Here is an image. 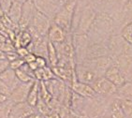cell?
I'll list each match as a JSON object with an SVG mask.
<instances>
[{
  "label": "cell",
  "instance_id": "cell-23",
  "mask_svg": "<svg viewBox=\"0 0 132 118\" xmlns=\"http://www.w3.org/2000/svg\"><path fill=\"white\" fill-rule=\"evenodd\" d=\"M24 63H26V62H24L23 58H22V57H18V58L14 59V60L10 62V69H14V70H16V69H20Z\"/></svg>",
  "mask_w": 132,
  "mask_h": 118
},
{
  "label": "cell",
  "instance_id": "cell-33",
  "mask_svg": "<svg viewBox=\"0 0 132 118\" xmlns=\"http://www.w3.org/2000/svg\"><path fill=\"white\" fill-rule=\"evenodd\" d=\"M3 58H6L5 54H4V53H2V52H0V59H3Z\"/></svg>",
  "mask_w": 132,
  "mask_h": 118
},
{
  "label": "cell",
  "instance_id": "cell-34",
  "mask_svg": "<svg viewBox=\"0 0 132 118\" xmlns=\"http://www.w3.org/2000/svg\"><path fill=\"white\" fill-rule=\"evenodd\" d=\"M3 13H4V11H3V10H2V8H1V6H0V16L2 15Z\"/></svg>",
  "mask_w": 132,
  "mask_h": 118
},
{
  "label": "cell",
  "instance_id": "cell-31",
  "mask_svg": "<svg viewBox=\"0 0 132 118\" xmlns=\"http://www.w3.org/2000/svg\"><path fill=\"white\" fill-rule=\"evenodd\" d=\"M27 118H45V117H44L41 113H38V112H37V113H33V114H31L30 116H28Z\"/></svg>",
  "mask_w": 132,
  "mask_h": 118
},
{
  "label": "cell",
  "instance_id": "cell-28",
  "mask_svg": "<svg viewBox=\"0 0 132 118\" xmlns=\"http://www.w3.org/2000/svg\"><path fill=\"white\" fill-rule=\"evenodd\" d=\"M10 67V62L6 58L0 59V74Z\"/></svg>",
  "mask_w": 132,
  "mask_h": 118
},
{
  "label": "cell",
  "instance_id": "cell-27",
  "mask_svg": "<svg viewBox=\"0 0 132 118\" xmlns=\"http://www.w3.org/2000/svg\"><path fill=\"white\" fill-rule=\"evenodd\" d=\"M16 53L18 54L19 56L23 58V57L26 56L27 54H29L30 52L28 51V49L26 47H19V48H16Z\"/></svg>",
  "mask_w": 132,
  "mask_h": 118
},
{
  "label": "cell",
  "instance_id": "cell-21",
  "mask_svg": "<svg viewBox=\"0 0 132 118\" xmlns=\"http://www.w3.org/2000/svg\"><path fill=\"white\" fill-rule=\"evenodd\" d=\"M121 38L128 45L132 46V21L124 26L121 31Z\"/></svg>",
  "mask_w": 132,
  "mask_h": 118
},
{
  "label": "cell",
  "instance_id": "cell-11",
  "mask_svg": "<svg viewBox=\"0 0 132 118\" xmlns=\"http://www.w3.org/2000/svg\"><path fill=\"white\" fill-rule=\"evenodd\" d=\"M35 10L36 9L34 6L33 0H26V2L23 3V11H22L21 20L19 22V27L21 30L27 29L31 21H32V18H33Z\"/></svg>",
  "mask_w": 132,
  "mask_h": 118
},
{
  "label": "cell",
  "instance_id": "cell-20",
  "mask_svg": "<svg viewBox=\"0 0 132 118\" xmlns=\"http://www.w3.org/2000/svg\"><path fill=\"white\" fill-rule=\"evenodd\" d=\"M119 98L120 106L127 118H132V100L128 98Z\"/></svg>",
  "mask_w": 132,
  "mask_h": 118
},
{
  "label": "cell",
  "instance_id": "cell-3",
  "mask_svg": "<svg viewBox=\"0 0 132 118\" xmlns=\"http://www.w3.org/2000/svg\"><path fill=\"white\" fill-rule=\"evenodd\" d=\"M51 23V19L36 10L35 12H34L32 21H31L27 29L35 31L42 37H47Z\"/></svg>",
  "mask_w": 132,
  "mask_h": 118
},
{
  "label": "cell",
  "instance_id": "cell-26",
  "mask_svg": "<svg viewBox=\"0 0 132 118\" xmlns=\"http://www.w3.org/2000/svg\"><path fill=\"white\" fill-rule=\"evenodd\" d=\"M10 92H11V90L9 88V86L6 83L0 80V94H4V95H7V96H10Z\"/></svg>",
  "mask_w": 132,
  "mask_h": 118
},
{
  "label": "cell",
  "instance_id": "cell-24",
  "mask_svg": "<svg viewBox=\"0 0 132 118\" xmlns=\"http://www.w3.org/2000/svg\"><path fill=\"white\" fill-rule=\"evenodd\" d=\"M35 63H36V65H37L38 69H40V68H44V67H46V66H49L48 59L45 58V57H43V56L36 57Z\"/></svg>",
  "mask_w": 132,
  "mask_h": 118
},
{
  "label": "cell",
  "instance_id": "cell-10",
  "mask_svg": "<svg viewBox=\"0 0 132 118\" xmlns=\"http://www.w3.org/2000/svg\"><path fill=\"white\" fill-rule=\"evenodd\" d=\"M69 87H70L72 92H74L75 94L81 96V97H82L84 98H92L97 96L91 85L79 82L76 79H74L72 81Z\"/></svg>",
  "mask_w": 132,
  "mask_h": 118
},
{
  "label": "cell",
  "instance_id": "cell-17",
  "mask_svg": "<svg viewBox=\"0 0 132 118\" xmlns=\"http://www.w3.org/2000/svg\"><path fill=\"white\" fill-rule=\"evenodd\" d=\"M38 100H39V81L35 80V82H33L30 88V91L28 93L26 102L36 108Z\"/></svg>",
  "mask_w": 132,
  "mask_h": 118
},
{
  "label": "cell",
  "instance_id": "cell-6",
  "mask_svg": "<svg viewBox=\"0 0 132 118\" xmlns=\"http://www.w3.org/2000/svg\"><path fill=\"white\" fill-rule=\"evenodd\" d=\"M37 112V109L28 104L26 101L13 103L9 113L8 118H27Z\"/></svg>",
  "mask_w": 132,
  "mask_h": 118
},
{
  "label": "cell",
  "instance_id": "cell-32",
  "mask_svg": "<svg viewBox=\"0 0 132 118\" xmlns=\"http://www.w3.org/2000/svg\"><path fill=\"white\" fill-rule=\"evenodd\" d=\"M6 27L4 26H3V23H2V21H1V18H0V31H2L4 30Z\"/></svg>",
  "mask_w": 132,
  "mask_h": 118
},
{
  "label": "cell",
  "instance_id": "cell-22",
  "mask_svg": "<svg viewBox=\"0 0 132 118\" xmlns=\"http://www.w3.org/2000/svg\"><path fill=\"white\" fill-rule=\"evenodd\" d=\"M15 73H16V76H17L18 80H19L21 82H31L35 81V79H34L30 74H28L27 72L24 71V70L22 69H16Z\"/></svg>",
  "mask_w": 132,
  "mask_h": 118
},
{
  "label": "cell",
  "instance_id": "cell-29",
  "mask_svg": "<svg viewBox=\"0 0 132 118\" xmlns=\"http://www.w3.org/2000/svg\"><path fill=\"white\" fill-rule=\"evenodd\" d=\"M36 57H37V55H36L35 54H33V53H29V54H27L26 56L23 57V60H24V62H26V64H30V63L35 61Z\"/></svg>",
  "mask_w": 132,
  "mask_h": 118
},
{
  "label": "cell",
  "instance_id": "cell-5",
  "mask_svg": "<svg viewBox=\"0 0 132 118\" xmlns=\"http://www.w3.org/2000/svg\"><path fill=\"white\" fill-rule=\"evenodd\" d=\"M74 73L77 81L88 85H92L95 80L98 78L96 72L84 63H76Z\"/></svg>",
  "mask_w": 132,
  "mask_h": 118
},
{
  "label": "cell",
  "instance_id": "cell-9",
  "mask_svg": "<svg viewBox=\"0 0 132 118\" xmlns=\"http://www.w3.org/2000/svg\"><path fill=\"white\" fill-rule=\"evenodd\" d=\"M33 3L36 10L50 19L54 18L57 11L61 8L53 4L50 0H33Z\"/></svg>",
  "mask_w": 132,
  "mask_h": 118
},
{
  "label": "cell",
  "instance_id": "cell-7",
  "mask_svg": "<svg viewBox=\"0 0 132 118\" xmlns=\"http://www.w3.org/2000/svg\"><path fill=\"white\" fill-rule=\"evenodd\" d=\"M104 77L107 78L109 81H111L114 85H116L117 88L121 87L122 85H124L127 82V79H126L124 72L114 63H112L106 69V71L104 73Z\"/></svg>",
  "mask_w": 132,
  "mask_h": 118
},
{
  "label": "cell",
  "instance_id": "cell-1",
  "mask_svg": "<svg viewBox=\"0 0 132 118\" xmlns=\"http://www.w3.org/2000/svg\"><path fill=\"white\" fill-rule=\"evenodd\" d=\"M75 9H76V1H69L57 11L54 18L53 19V23L58 24L66 32L70 33Z\"/></svg>",
  "mask_w": 132,
  "mask_h": 118
},
{
  "label": "cell",
  "instance_id": "cell-8",
  "mask_svg": "<svg viewBox=\"0 0 132 118\" xmlns=\"http://www.w3.org/2000/svg\"><path fill=\"white\" fill-rule=\"evenodd\" d=\"M34 82H35V81H34ZM34 82H20L14 89L11 90V92H10V96H9V99H10V101H12L13 103L26 101L28 93L30 91V88H31V86H32V85H33Z\"/></svg>",
  "mask_w": 132,
  "mask_h": 118
},
{
  "label": "cell",
  "instance_id": "cell-25",
  "mask_svg": "<svg viewBox=\"0 0 132 118\" xmlns=\"http://www.w3.org/2000/svg\"><path fill=\"white\" fill-rule=\"evenodd\" d=\"M12 3V0H0V6L2 8V10L4 11V13L8 12L9 9H10V5Z\"/></svg>",
  "mask_w": 132,
  "mask_h": 118
},
{
  "label": "cell",
  "instance_id": "cell-4",
  "mask_svg": "<svg viewBox=\"0 0 132 118\" xmlns=\"http://www.w3.org/2000/svg\"><path fill=\"white\" fill-rule=\"evenodd\" d=\"M96 18V13L90 8L84 9L80 15L79 21L77 23L75 34L78 35H86L92 26V23Z\"/></svg>",
  "mask_w": 132,
  "mask_h": 118
},
{
  "label": "cell",
  "instance_id": "cell-2",
  "mask_svg": "<svg viewBox=\"0 0 132 118\" xmlns=\"http://www.w3.org/2000/svg\"><path fill=\"white\" fill-rule=\"evenodd\" d=\"M91 85L95 90V92L97 93V95L103 98H110L117 94V91H118L116 85H113L104 76L97 78Z\"/></svg>",
  "mask_w": 132,
  "mask_h": 118
},
{
  "label": "cell",
  "instance_id": "cell-19",
  "mask_svg": "<svg viewBox=\"0 0 132 118\" xmlns=\"http://www.w3.org/2000/svg\"><path fill=\"white\" fill-rule=\"evenodd\" d=\"M47 58H48L49 66L51 68L55 67L58 64V54L54 46V44L48 40V48H47Z\"/></svg>",
  "mask_w": 132,
  "mask_h": 118
},
{
  "label": "cell",
  "instance_id": "cell-18",
  "mask_svg": "<svg viewBox=\"0 0 132 118\" xmlns=\"http://www.w3.org/2000/svg\"><path fill=\"white\" fill-rule=\"evenodd\" d=\"M109 115L112 118H127L120 106L119 98H115L110 103Z\"/></svg>",
  "mask_w": 132,
  "mask_h": 118
},
{
  "label": "cell",
  "instance_id": "cell-14",
  "mask_svg": "<svg viewBox=\"0 0 132 118\" xmlns=\"http://www.w3.org/2000/svg\"><path fill=\"white\" fill-rule=\"evenodd\" d=\"M22 11H23V3L19 2L17 0H13L7 14L13 23L19 24L21 16H22Z\"/></svg>",
  "mask_w": 132,
  "mask_h": 118
},
{
  "label": "cell",
  "instance_id": "cell-35",
  "mask_svg": "<svg viewBox=\"0 0 132 118\" xmlns=\"http://www.w3.org/2000/svg\"><path fill=\"white\" fill-rule=\"evenodd\" d=\"M128 1H129V2H130V3H131V4H132V0H128Z\"/></svg>",
  "mask_w": 132,
  "mask_h": 118
},
{
  "label": "cell",
  "instance_id": "cell-13",
  "mask_svg": "<svg viewBox=\"0 0 132 118\" xmlns=\"http://www.w3.org/2000/svg\"><path fill=\"white\" fill-rule=\"evenodd\" d=\"M0 80H1L4 83H6V85H8L10 90L14 89V88L21 82L20 81L18 80L17 76H16L15 70L12 69H10V67L0 74Z\"/></svg>",
  "mask_w": 132,
  "mask_h": 118
},
{
  "label": "cell",
  "instance_id": "cell-15",
  "mask_svg": "<svg viewBox=\"0 0 132 118\" xmlns=\"http://www.w3.org/2000/svg\"><path fill=\"white\" fill-rule=\"evenodd\" d=\"M31 42H32V35L27 29H24V30H21L17 34L13 44L15 48H19V47H28Z\"/></svg>",
  "mask_w": 132,
  "mask_h": 118
},
{
  "label": "cell",
  "instance_id": "cell-16",
  "mask_svg": "<svg viewBox=\"0 0 132 118\" xmlns=\"http://www.w3.org/2000/svg\"><path fill=\"white\" fill-rule=\"evenodd\" d=\"M34 75H35L36 80L41 81V82H47L49 80L56 78V76L54 75L53 69H52V68L50 66H46L44 68L36 69L34 71Z\"/></svg>",
  "mask_w": 132,
  "mask_h": 118
},
{
  "label": "cell",
  "instance_id": "cell-12",
  "mask_svg": "<svg viewBox=\"0 0 132 118\" xmlns=\"http://www.w3.org/2000/svg\"><path fill=\"white\" fill-rule=\"evenodd\" d=\"M68 32L64 30L62 27L56 24L55 23H52L51 26L49 28L48 34H47V38H48V40L53 42V44L56 43H61L63 42L65 39H67V37L69 36Z\"/></svg>",
  "mask_w": 132,
  "mask_h": 118
},
{
  "label": "cell",
  "instance_id": "cell-30",
  "mask_svg": "<svg viewBox=\"0 0 132 118\" xmlns=\"http://www.w3.org/2000/svg\"><path fill=\"white\" fill-rule=\"evenodd\" d=\"M7 100H9V96L4 95V94H0V104H3Z\"/></svg>",
  "mask_w": 132,
  "mask_h": 118
}]
</instances>
